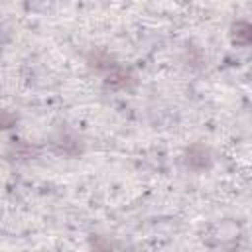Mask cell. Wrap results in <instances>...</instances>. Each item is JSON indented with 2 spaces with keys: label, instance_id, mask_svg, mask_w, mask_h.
I'll use <instances>...</instances> for the list:
<instances>
[{
  "label": "cell",
  "instance_id": "cell-2",
  "mask_svg": "<svg viewBox=\"0 0 252 252\" xmlns=\"http://www.w3.org/2000/svg\"><path fill=\"white\" fill-rule=\"evenodd\" d=\"M234 32H232V39L236 41V43H240V45H248V41H250V26L246 24V22H238L234 28H232Z\"/></svg>",
  "mask_w": 252,
  "mask_h": 252
},
{
  "label": "cell",
  "instance_id": "cell-1",
  "mask_svg": "<svg viewBox=\"0 0 252 252\" xmlns=\"http://www.w3.org/2000/svg\"><path fill=\"white\" fill-rule=\"evenodd\" d=\"M187 163H189V167H193V169H203V167H207V163H209V152H207V148H203V146H193V148L189 150V154H187Z\"/></svg>",
  "mask_w": 252,
  "mask_h": 252
},
{
  "label": "cell",
  "instance_id": "cell-3",
  "mask_svg": "<svg viewBox=\"0 0 252 252\" xmlns=\"http://www.w3.org/2000/svg\"><path fill=\"white\" fill-rule=\"evenodd\" d=\"M12 122H14V116L4 112V110H0V128H8Z\"/></svg>",
  "mask_w": 252,
  "mask_h": 252
}]
</instances>
